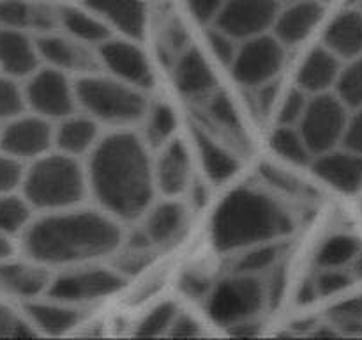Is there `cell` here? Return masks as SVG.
<instances>
[{"label": "cell", "mask_w": 362, "mask_h": 340, "mask_svg": "<svg viewBox=\"0 0 362 340\" xmlns=\"http://www.w3.org/2000/svg\"><path fill=\"white\" fill-rule=\"evenodd\" d=\"M85 172L88 193L117 222H134L152 205L156 184L148 145L133 131L120 128L99 138Z\"/></svg>", "instance_id": "obj_1"}, {"label": "cell", "mask_w": 362, "mask_h": 340, "mask_svg": "<svg viewBox=\"0 0 362 340\" xmlns=\"http://www.w3.org/2000/svg\"><path fill=\"white\" fill-rule=\"evenodd\" d=\"M120 241V222L101 209L76 205L32 220L23 232V250L41 266H76L113 254Z\"/></svg>", "instance_id": "obj_2"}, {"label": "cell", "mask_w": 362, "mask_h": 340, "mask_svg": "<svg viewBox=\"0 0 362 340\" xmlns=\"http://www.w3.org/2000/svg\"><path fill=\"white\" fill-rule=\"evenodd\" d=\"M292 230V218L276 198L243 186L226 195L216 209L211 236L219 251H233L272 243Z\"/></svg>", "instance_id": "obj_3"}, {"label": "cell", "mask_w": 362, "mask_h": 340, "mask_svg": "<svg viewBox=\"0 0 362 340\" xmlns=\"http://www.w3.org/2000/svg\"><path fill=\"white\" fill-rule=\"evenodd\" d=\"M20 191L37 211L76 208L88 193L87 172L78 158L49 151L25 169Z\"/></svg>", "instance_id": "obj_4"}, {"label": "cell", "mask_w": 362, "mask_h": 340, "mask_svg": "<svg viewBox=\"0 0 362 340\" xmlns=\"http://www.w3.org/2000/svg\"><path fill=\"white\" fill-rule=\"evenodd\" d=\"M74 94L78 110L90 115L99 124H110L119 130L144 120L148 108L141 89L113 76L83 74L74 81Z\"/></svg>", "instance_id": "obj_5"}, {"label": "cell", "mask_w": 362, "mask_h": 340, "mask_svg": "<svg viewBox=\"0 0 362 340\" xmlns=\"http://www.w3.org/2000/svg\"><path fill=\"white\" fill-rule=\"evenodd\" d=\"M205 301L212 321L232 328L240 322L253 321L264 308L267 298L260 276L233 273L212 287Z\"/></svg>", "instance_id": "obj_6"}, {"label": "cell", "mask_w": 362, "mask_h": 340, "mask_svg": "<svg viewBox=\"0 0 362 340\" xmlns=\"http://www.w3.org/2000/svg\"><path fill=\"white\" fill-rule=\"evenodd\" d=\"M349 123V108L332 92L313 94L308 101L297 130L303 135L311 154L318 156L341 145Z\"/></svg>", "instance_id": "obj_7"}, {"label": "cell", "mask_w": 362, "mask_h": 340, "mask_svg": "<svg viewBox=\"0 0 362 340\" xmlns=\"http://www.w3.org/2000/svg\"><path fill=\"white\" fill-rule=\"evenodd\" d=\"M124 285H126V276L117 269L83 266L52 276L46 294L52 300L80 307L83 303L113 296Z\"/></svg>", "instance_id": "obj_8"}, {"label": "cell", "mask_w": 362, "mask_h": 340, "mask_svg": "<svg viewBox=\"0 0 362 340\" xmlns=\"http://www.w3.org/2000/svg\"><path fill=\"white\" fill-rule=\"evenodd\" d=\"M23 85L27 110L48 120H59L78 110L74 84L67 73L49 66H39Z\"/></svg>", "instance_id": "obj_9"}, {"label": "cell", "mask_w": 362, "mask_h": 340, "mask_svg": "<svg viewBox=\"0 0 362 340\" xmlns=\"http://www.w3.org/2000/svg\"><path fill=\"white\" fill-rule=\"evenodd\" d=\"M285 64V45L276 35L260 34L244 39L230 64L233 80L250 89H257L276 80Z\"/></svg>", "instance_id": "obj_10"}, {"label": "cell", "mask_w": 362, "mask_h": 340, "mask_svg": "<svg viewBox=\"0 0 362 340\" xmlns=\"http://www.w3.org/2000/svg\"><path fill=\"white\" fill-rule=\"evenodd\" d=\"M53 149V123L32 112L4 123L0 126V151L21 163L34 162Z\"/></svg>", "instance_id": "obj_11"}, {"label": "cell", "mask_w": 362, "mask_h": 340, "mask_svg": "<svg viewBox=\"0 0 362 340\" xmlns=\"http://www.w3.org/2000/svg\"><path fill=\"white\" fill-rule=\"evenodd\" d=\"M279 13V0H225L214 27L237 41L255 38L274 25Z\"/></svg>", "instance_id": "obj_12"}, {"label": "cell", "mask_w": 362, "mask_h": 340, "mask_svg": "<svg viewBox=\"0 0 362 340\" xmlns=\"http://www.w3.org/2000/svg\"><path fill=\"white\" fill-rule=\"evenodd\" d=\"M98 59L117 80L141 91H147L154 84V73L145 52L127 39H106L98 46Z\"/></svg>", "instance_id": "obj_13"}, {"label": "cell", "mask_w": 362, "mask_h": 340, "mask_svg": "<svg viewBox=\"0 0 362 340\" xmlns=\"http://www.w3.org/2000/svg\"><path fill=\"white\" fill-rule=\"evenodd\" d=\"M156 190L166 197L173 198L187 191L191 183V158L186 144L179 138H172L163 147L159 156L152 163Z\"/></svg>", "instance_id": "obj_14"}, {"label": "cell", "mask_w": 362, "mask_h": 340, "mask_svg": "<svg viewBox=\"0 0 362 340\" xmlns=\"http://www.w3.org/2000/svg\"><path fill=\"white\" fill-rule=\"evenodd\" d=\"M313 172L343 193H354L362 188V156L349 149H331L315 156Z\"/></svg>", "instance_id": "obj_15"}, {"label": "cell", "mask_w": 362, "mask_h": 340, "mask_svg": "<svg viewBox=\"0 0 362 340\" xmlns=\"http://www.w3.org/2000/svg\"><path fill=\"white\" fill-rule=\"evenodd\" d=\"M101 138L99 123L83 112H73L53 124V149L73 158H83Z\"/></svg>", "instance_id": "obj_16"}, {"label": "cell", "mask_w": 362, "mask_h": 340, "mask_svg": "<svg viewBox=\"0 0 362 340\" xmlns=\"http://www.w3.org/2000/svg\"><path fill=\"white\" fill-rule=\"evenodd\" d=\"M144 230L151 239L152 248H170L182 239L187 230L189 215L182 202L163 200L151 205L145 212Z\"/></svg>", "instance_id": "obj_17"}, {"label": "cell", "mask_w": 362, "mask_h": 340, "mask_svg": "<svg viewBox=\"0 0 362 340\" xmlns=\"http://www.w3.org/2000/svg\"><path fill=\"white\" fill-rule=\"evenodd\" d=\"M39 59L45 66L69 73V71H85L90 73L99 64L98 57L92 55L87 50V45L74 41L64 35L45 34L35 39Z\"/></svg>", "instance_id": "obj_18"}, {"label": "cell", "mask_w": 362, "mask_h": 340, "mask_svg": "<svg viewBox=\"0 0 362 340\" xmlns=\"http://www.w3.org/2000/svg\"><path fill=\"white\" fill-rule=\"evenodd\" d=\"M39 66L41 59L34 39L25 30L0 27V73L21 80Z\"/></svg>", "instance_id": "obj_19"}, {"label": "cell", "mask_w": 362, "mask_h": 340, "mask_svg": "<svg viewBox=\"0 0 362 340\" xmlns=\"http://www.w3.org/2000/svg\"><path fill=\"white\" fill-rule=\"evenodd\" d=\"M324 18V4L320 0H296L276 16L274 35L285 46L299 45L310 38Z\"/></svg>", "instance_id": "obj_20"}, {"label": "cell", "mask_w": 362, "mask_h": 340, "mask_svg": "<svg viewBox=\"0 0 362 340\" xmlns=\"http://www.w3.org/2000/svg\"><path fill=\"white\" fill-rule=\"evenodd\" d=\"M52 275L46 266L30 261L14 262L6 259L0 261V290L21 300H35L46 294Z\"/></svg>", "instance_id": "obj_21"}, {"label": "cell", "mask_w": 362, "mask_h": 340, "mask_svg": "<svg viewBox=\"0 0 362 340\" xmlns=\"http://www.w3.org/2000/svg\"><path fill=\"white\" fill-rule=\"evenodd\" d=\"M85 6L129 39L138 41L145 35L144 0H85Z\"/></svg>", "instance_id": "obj_22"}, {"label": "cell", "mask_w": 362, "mask_h": 340, "mask_svg": "<svg viewBox=\"0 0 362 340\" xmlns=\"http://www.w3.org/2000/svg\"><path fill=\"white\" fill-rule=\"evenodd\" d=\"M339 71H341V60L324 45L317 46L300 64L297 73V87L310 96L329 92L334 89Z\"/></svg>", "instance_id": "obj_23"}, {"label": "cell", "mask_w": 362, "mask_h": 340, "mask_svg": "<svg viewBox=\"0 0 362 340\" xmlns=\"http://www.w3.org/2000/svg\"><path fill=\"white\" fill-rule=\"evenodd\" d=\"M25 315L28 322L48 335H62L78 326L83 319L78 305L64 303L49 298V301L28 300L25 303Z\"/></svg>", "instance_id": "obj_24"}, {"label": "cell", "mask_w": 362, "mask_h": 340, "mask_svg": "<svg viewBox=\"0 0 362 340\" xmlns=\"http://www.w3.org/2000/svg\"><path fill=\"white\" fill-rule=\"evenodd\" d=\"M324 46L339 60H352L362 55V13L349 9L339 13L324 32Z\"/></svg>", "instance_id": "obj_25"}, {"label": "cell", "mask_w": 362, "mask_h": 340, "mask_svg": "<svg viewBox=\"0 0 362 340\" xmlns=\"http://www.w3.org/2000/svg\"><path fill=\"white\" fill-rule=\"evenodd\" d=\"M173 80L184 96H204L216 85V76L207 59L198 48H187L175 59Z\"/></svg>", "instance_id": "obj_26"}, {"label": "cell", "mask_w": 362, "mask_h": 340, "mask_svg": "<svg viewBox=\"0 0 362 340\" xmlns=\"http://www.w3.org/2000/svg\"><path fill=\"white\" fill-rule=\"evenodd\" d=\"M59 21L69 38L81 45L99 46L112 38L110 25L90 9L81 11L76 7H64L59 13Z\"/></svg>", "instance_id": "obj_27"}, {"label": "cell", "mask_w": 362, "mask_h": 340, "mask_svg": "<svg viewBox=\"0 0 362 340\" xmlns=\"http://www.w3.org/2000/svg\"><path fill=\"white\" fill-rule=\"evenodd\" d=\"M194 140H197L202 165H204L209 179L214 181V183H225L239 172V159L228 149L219 145L211 135L197 130L194 131Z\"/></svg>", "instance_id": "obj_28"}, {"label": "cell", "mask_w": 362, "mask_h": 340, "mask_svg": "<svg viewBox=\"0 0 362 340\" xmlns=\"http://www.w3.org/2000/svg\"><path fill=\"white\" fill-rule=\"evenodd\" d=\"M53 23V14L42 7H35L25 0H0V27L2 28H41L48 30Z\"/></svg>", "instance_id": "obj_29"}, {"label": "cell", "mask_w": 362, "mask_h": 340, "mask_svg": "<svg viewBox=\"0 0 362 340\" xmlns=\"http://www.w3.org/2000/svg\"><path fill=\"white\" fill-rule=\"evenodd\" d=\"M34 211L21 191L0 195V232L9 237L23 234L34 220Z\"/></svg>", "instance_id": "obj_30"}, {"label": "cell", "mask_w": 362, "mask_h": 340, "mask_svg": "<svg viewBox=\"0 0 362 340\" xmlns=\"http://www.w3.org/2000/svg\"><path fill=\"white\" fill-rule=\"evenodd\" d=\"M271 147L276 154L281 156L293 165H310L313 162V154L308 149L303 135L299 133L297 126H283L279 124L271 135Z\"/></svg>", "instance_id": "obj_31"}, {"label": "cell", "mask_w": 362, "mask_h": 340, "mask_svg": "<svg viewBox=\"0 0 362 340\" xmlns=\"http://www.w3.org/2000/svg\"><path fill=\"white\" fill-rule=\"evenodd\" d=\"M144 120V142L147 145H154V147L159 149L173 138L177 128V117L172 106L166 105V103H156V105L148 106Z\"/></svg>", "instance_id": "obj_32"}, {"label": "cell", "mask_w": 362, "mask_h": 340, "mask_svg": "<svg viewBox=\"0 0 362 340\" xmlns=\"http://www.w3.org/2000/svg\"><path fill=\"white\" fill-rule=\"evenodd\" d=\"M359 250L361 244L357 237L349 236V234H336L318 248L315 261L320 269L345 268V266L352 264Z\"/></svg>", "instance_id": "obj_33"}, {"label": "cell", "mask_w": 362, "mask_h": 340, "mask_svg": "<svg viewBox=\"0 0 362 340\" xmlns=\"http://www.w3.org/2000/svg\"><path fill=\"white\" fill-rule=\"evenodd\" d=\"M334 84V94L349 110L362 106V55L346 60Z\"/></svg>", "instance_id": "obj_34"}, {"label": "cell", "mask_w": 362, "mask_h": 340, "mask_svg": "<svg viewBox=\"0 0 362 340\" xmlns=\"http://www.w3.org/2000/svg\"><path fill=\"white\" fill-rule=\"evenodd\" d=\"M279 255H281V246L274 241L244 248V254L235 261V273L260 276L264 271L274 268L276 262L279 261Z\"/></svg>", "instance_id": "obj_35"}, {"label": "cell", "mask_w": 362, "mask_h": 340, "mask_svg": "<svg viewBox=\"0 0 362 340\" xmlns=\"http://www.w3.org/2000/svg\"><path fill=\"white\" fill-rule=\"evenodd\" d=\"M177 314H179V308L173 301H163L156 305L136 324V335L145 336V339L166 335Z\"/></svg>", "instance_id": "obj_36"}, {"label": "cell", "mask_w": 362, "mask_h": 340, "mask_svg": "<svg viewBox=\"0 0 362 340\" xmlns=\"http://www.w3.org/2000/svg\"><path fill=\"white\" fill-rule=\"evenodd\" d=\"M23 112H27L23 85L16 78L0 73V123H7Z\"/></svg>", "instance_id": "obj_37"}, {"label": "cell", "mask_w": 362, "mask_h": 340, "mask_svg": "<svg viewBox=\"0 0 362 340\" xmlns=\"http://www.w3.org/2000/svg\"><path fill=\"white\" fill-rule=\"evenodd\" d=\"M334 328L343 329L346 333H361L362 332V296L352 298V300L341 301L334 305L329 310Z\"/></svg>", "instance_id": "obj_38"}, {"label": "cell", "mask_w": 362, "mask_h": 340, "mask_svg": "<svg viewBox=\"0 0 362 340\" xmlns=\"http://www.w3.org/2000/svg\"><path fill=\"white\" fill-rule=\"evenodd\" d=\"M315 280L318 298L322 296H334V294L343 293L352 285L354 276L350 273L343 271V268H325L322 269Z\"/></svg>", "instance_id": "obj_39"}, {"label": "cell", "mask_w": 362, "mask_h": 340, "mask_svg": "<svg viewBox=\"0 0 362 340\" xmlns=\"http://www.w3.org/2000/svg\"><path fill=\"white\" fill-rule=\"evenodd\" d=\"M308 101H310V94L304 92L303 89L296 87L283 98L281 106H279L278 123L283 126H297V123L303 117L304 110H306Z\"/></svg>", "instance_id": "obj_40"}, {"label": "cell", "mask_w": 362, "mask_h": 340, "mask_svg": "<svg viewBox=\"0 0 362 340\" xmlns=\"http://www.w3.org/2000/svg\"><path fill=\"white\" fill-rule=\"evenodd\" d=\"M23 172L25 166L20 159L0 151V195L20 190Z\"/></svg>", "instance_id": "obj_41"}, {"label": "cell", "mask_w": 362, "mask_h": 340, "mask_svg": "<svg viewBox=\"0 0 362 340\" xmlns=\"http://www.w3.org/2000/svg\"><path fill=\"white\" fill-rule=\"evenodd\" d=\"M209 115L214 119L216 124L225 128L226 131H233V133L240 131V123L235 108H233V103L225 94H218L211 99V103H209Z\"/></svg>", "instance_id": "obj_42"}, {"label": "cell", "mask_w": 362, "mask_h": 340, "mask_svg": "<svg viewBox=\"0 0 362 340\" xmlns=\"http://www.w3.org/2000/svg\"><path fill=\"white\" fill-rule=\"evenodd\" d=\"M207 41L216 59H218L221 64H225V66L230 67V64L233 62V59H235L237 55L239 41L233 39L232 35L226 34V32L219 30L218 27L211 28V30L207 32Z\"/></svg>", "instance_id": "obj_43"}, {"label": "cell", "mask_w": 362, "mask_h": 340, "mask_svg": "<svg viewBox=\"0 0 362 340\" xmlns=\"http://www.w3.org/2000/svg\"><path fill=\"white\" fill-rule=\"evenodd\" d=\"M180 289L186 296L193 298V300H207L209 293H211V278L198 271L184 273L180 278Z\"/></svg>", "instance_id": "obj_44"}, {"label": "cell", "mask_w": 362, "mask_h": 340, "mask_svg": "<svg viewBox=\"0 0 362 340\" xmlns=\"http://www.w3.org/2000/svg\"><path fill=\"white\" fill-rule=\"evenodd\" d=\"M341 145L349 151L362 156V106L356 108L352 115H349L345 133H343Z\"/></svg>", "instance_id": "obj_45"}, {"label": "cell", "mask_w": 362, "mask_h": 340, "mask_svg": "<svg viewBox=\"0 0 362 340\" xmlns=\"http://www.w3.org/2000/svg\"><path fill=\"white\" fill-rule=\"evenodd\" d=\"M151 262H152L151 250H133V248H127V254L122 255L117 271L122 273L124 276L136 275V273H140L141 269L147 268Z\"/></svg>", "instance_id": "obj_46"}, {"label": "cell", "mask_w": 362, "mask_h": 340, "mask_svg": "<svg viewBox=\"0 0 362 340\" xmlns=\"http://www.w3.org/2000/svg\"><path fill=\"white\" fill-rule=\"evenodd\" d=\"M225 0H187L189 13L202 25L214 23Z\"/></svg>", "instance_id": "obj_47"}, {"label": "cell", "mask_w": 362, "mask_h": 340, "mask_svg": "<svg viewBox=\"0 0 362 340\" xmlns=\"http://www.w3.org/2000/svg\"><path fill=\"white\" fill-rule=\"evenodd\" d=\"M202 333L200 324H198L197 319H193L187 314H177L175 319H173L172 326H170L168 333L166 335L175 336V339H193V336H198Z\"/></svg>", "instance_id": "obj_48"}, {"label": "cell", "mask_w": 362, "mask_h": 340, "mask_svg": "<svg viewBox=\"0 0 362 340\" xmlns=\"http://www.w3.org/2000/svg\"><path fill=\"white\" fill-rule=\"evenodd\" d=\"M262 176L265 177V181L272 184V186L279 188L283 191H296L297 190V181L293 179L290 174H286L285 170L278 169L276 165H262Z\"/></svg>", "instance_id": "obj_49"}, {"label": "cell", "mask_w": 362, "mask_h": 340, "mask_svg": "<svg viewBox=\"0 0 362 340\" xmlns=\"http://www.w3.org/2000/svg\"><path fill=\"white\" fill-rule=\"evenodd\" d=\"M32 335L30 329H27V324L21 322L20 319L14 317L7 308L0 307V336H25Z\"/></svg>", "instance_id": "obj_50"}, {"label": "cell", "mask_w": 362, "mask_h": 340, "mask_svg": "<svg viewBox=\"0 0 362 340\" xmlns=\"http://www.w3.org/2000/svg\"><path fill=\"white\" fill-rule=\"evenodd\" d=\"M257 91H258L257 105L258 108H260V112L262 113L271 112V110L276 106V103H278V92H279L278 81L276 80L267 81V84L257 87Z\"/></svg>", "instance_id": "obj_51"}, {"label": "cell", "mask_w": 362, "mask_h": 340, "mask_svg": "<svg viewBox=\"0 0 362 340\" xmlns=\"http://www.w3.org/2000/svg\"><path fill=\"white\" fill-rule=\"evenodd\" d=\"M318 298L317 287H315V280H306L303 282V285L299 287V293H297V303L299 305H310L313 303Z\"/></svg>", "instance_id": "obj_52"}, {"label": "cell", "mask_w": 362, "mask_h": 340, "mask_svg": "<svg viewBox=\"0 0 362 340\" xmlns=\"http://www.w3.org/2000/svg\"><path fill=\"white\" fill-rule=\"evenodd\" d=\"M187 190H191V197H193V204L197 208H202L205 204V198H207V188L202 181H191Z\"/></svg>", "instance_id": "obj_53"}, {"label": "cell", "mask_w": 362, "mask_h": 340, "mask_svg": "<svg viewBox=\"0 0 362 340\" xmlns=\"http://www.w3.org/2000/svg\"><path fill=\"white\" fill-rule=\"evenodd\" d=\"M11 254H13V243H11V237L0 232V261L9 259Z\"/></svg>", "instance_id": "obj_54"}, {"label": "cell", "mask_w": 362, "mask_h": 340, "mask_svg": "<svg viewBox=\"0 0 362 340\" xmlns=\"http://www.w3.org/2000/svg\"><path fill=\"white\" fill-rule=\"evenodd\" d=\"M352 268H354V276L362 280V250H359V254H357L356 259L352 261Z\"/></svg>", "instance_id": "obj_55"}, {"label": "cell", "mask_w": 362, "mask_h": 340, "mask_svg": "<svg viewBox=\"0 0 362 340\" xmlns=\"http://www.w3.org/2000/svg\"><path fill=\"white\" fill-rule=\"evenodd\" d=\"M349 4H361V0H349Z\"/></svg>", "instance_id": "obj_56"}, {"label": "cell", "mask_w": 362, "mask_h": 340, "mask_svg": "<svg viewBox=\"0 0 362 340\" xmlns=\"http://www.w3.org/2000/svg\"><path fill=\"white\" fill-rule=\"evenodd\" d=\"M320 2H322V4H324V2H331V0H320Z\"/></svg>", "instance_id": "obj_57"}, {"label": "cell", "mask_w": 362, "mask_h": 340, "mask_svg": "<svg viewBox=\"0 0 362 340\" xmlns=\"http://www.w3.org/2000/svg\"><path fill=\"white\" fill-rule=\"evenodd\" d=\"M359 6H361V9H359V11H361V13H362V0H361V4H359Z\"/></svg>", "instance_id": "obj_58"}, {"label": "cell", "mask_w": 362, "mask_h": 340, "mask_svg": "<svg viewBox=\"0 0 362 340\" xmlns=\"http://www.w3.org/2000/svg\"><path fill=\"white\" fill-rule=\"evenodd\" d=\"M288 2H296V0H288Z\"/></svg>", "instance_id": "obj_59"}]
</instances>
